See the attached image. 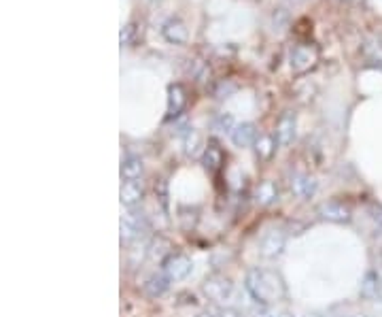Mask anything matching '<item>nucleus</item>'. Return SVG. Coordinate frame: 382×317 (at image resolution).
Instances as JSON below:
<instances>
[{
  "instance_id": "nucleus-1",
  "label": "nucleus",
  "mask_w": 382,
  "mask_h": 317,
  "mask_svg": "<svg viewBox=\"0 0 382 317\" xmlns=\"http://www.w3.org/2000/svg\"><path fill=\"white\" fill-rule=\"evenodd\" d=\"M244 288L255 302L262 304H272L285 296V286L280 277L268 268H250L246 272Z\"/></svg>"
},
{
  "instance_id": "nucleus-2",
  "label": "nucleus",
  "mask_w": 382,
  "mask_h": 317,
  "mask_svg": "<svg viewBox=\"0 0 382 317\" xmlns=\"http://www.w3.org/2000/svg\"><path fill=\"white\" fill-rule=\"evenodd\" d=\"M202 292L208 300H212L215 304H228L236 296V286L225 275H210L202 284Z\"/></svg>"
},
{
  "instance_id": "nucleus-3",
  "label": "nucleus",
  "mask_w": 382,
  "mask_h": 317,
  "mask_svg": "<svg viewBox=\"0 0 382 317\" xmlns=\"http://www.w3.org/2000/svg\"><path fill=\"white\" fill-rule=\"evenodd\" d=\"M119 232H121V241L123 243H132L141 239L143 234L149 232V219L143 211L136 209H127L125 215H121L119 222Z\"/></svg>"
},
{
  "instance_id": "nucleus-4",
  "label": "nucleus",
  "mask_w": 382,
  "mask_h": 317,
  "mask_svg": "<svg viewBox=\"0 0 382 317\" xmlns=\"http://www.w3.org/2000/svg\"><path fill=\"white\" fill-rule=\"evenodd\" d=\"M161 270L170 277V281H185L193 270V262L185 254H170L161 262Z\"/></svg>"
},
{
  "instance_id": "nucleus-5",
  "label": "nucleus",
  "mask_w": 382,
  "mask_h": 317,
  "mask_svg": "<svg viewBox=\"0 0 382 317\" xmlns=\"http://www.w3.org/2000/svg\"><path fill=\"white\" fill-rule=\"evenodd\" d=\"M285 247H287V234L282 230H270L264 234V239L260 243V254L266 260H276L282 256Z\"/></svg>"
},
{
  "instance_id": "nucleus-6",
  "label": "nucleus",
  "mask_w": 382,
  "mask_h": 317,
  "mask_svg": "<svg viewBox=\"0 0 382 317\" xmlns=\"http://www.w3.org/2000/svg\"><path fill=\"white\" fill-rule=\"evenodd\" d=\"M319 60V52L312 45H295L289 54V64L295 72L310 70Z\"/></svg>"
},
{
  "instance_id": "nucleus-7",
  "label": "nucleus",
  "mask_w": 382,
  "mask_h": 317,
  "mask_svg": "<svg viewBox=\"0 0 382 317\" xmlns=\"http://www.w3.org/2000/svg\"><path fill=\"white\" fill-rule=\"evenodd\" d=\"M319 215L331 224H349L353 219V209L342 201H327L319 207Z\"/></svg>"
},
{
  "instance_id": "nucleus-8",
  "label": "nucleus",
  "mask_w": 382,
  "mask_h": 317,
  "mask_svg": "<svg viewBox=\"0 0 382 317\" xmlns=\"http://www.w3.org/2000/svg\"><path fill=\"white\" fill-rule=\"evenodd\" d=\"M295 130H297V117L293 111H285L280 115V120L276 124V134L274 141L278 147H289L295 139Z\"/></svg>"
},
{
  "instance_id": "nucleus-9",
  "label": "nucleus",
  "mask_w": 382,
  "mask_h": 317,
  "mask_svg": "<svg viewBox=\"0 0 382 317\" xmlns=\"http://www.w3.org/2000/svg\"><path fill=\"white\" fill-rule=\"evenodd\" d=\"M145 198V183L141 179L136 181H123L121 192H119V201L125 209H136Z\"/></svg>"
},
{
  "instance_id": "nucleus-10",
  "label": "nucleus",
  "mask_w": 382,
  "mask_h": 317,
  "mask_svg": "<svg viewBox=\"0 0 382 317\" xmlns=\"http://www.w3.org/2000/svg\"><path fill=\"white\" fill-rule=\"evenodd\" d=\"M161 34L168 43H173V45H185L187 43V38H189V30L187 26L183 24V20L179 17H170L164 28H161Z\"/></svg>"
},
{
  "instance_id": "nucleus-11",
  "label": "nucleus",
  "mask_w": 382,
  "mask_h": 317,
  "mask_svg": "<svg viewBox=\"0 0 382 317\" xmlns=\"http://www.w3.org/2000/svg\"><path fill=\"white\" fill-rule=\"evenodd\" d=\"M187 105V94H185V88L175 84V86H170L168 88V109H166V117L168 120H177V117L183 113Z\"/></svg>"
},
{
  "instance_id": "nucleus-12",
  "label": "nucleus",
  "mask_w": 382,
  "mask_h": 317,
  "mask_svg": "<svg viewBox=\"0 0 382 317\" xmlns=\"http://www.w3.org/2000/svg\"><path fill=\"white\" fill-rule=\"evenodd\" d=\"M289 185H291V192L297 198H312L317 194V187H319L317 179L310 177V175H306V173H295L291 177Z\"/></svg>"
},
{
  "instance_id": "nucleus-13",
  "label": "nucleus",
  "mask_w": 382,
  "mask_h": 317,
  "mask_svg": "<svg viewBox=\"0 0 382 317\" xmlns=\"http://www.w3.org/2000/svg\"><path fill=\"white\" fill-rule=\"evenodd\" d=\"M230 137H232V143H234L236 147H240V149L255 145V143H257V139H260V137H257V128H255V124H250V122L238 124Z\"/></svg>"
},
{
  "instance_id": "nucleus-14",
  "label": "nucleus",
  "mask_w": 382,
  "mask_h": 317,
  "mask_svg": "<svg viewBox=\"0 0 382 317\" xmlns=\"http://www.w3.org/2000/svg\"><path fill=\"white\" fill-rule=\"evenodd\" d=\"M202 167H204V171H208L212 175L221 171V167H223V151H221V147L217 143H208V147L204 149Z\"/></svg>"
},
{
  "instance_id": "nucleus-15",
  "label": "nucleus",
  "mask_w": 382,
  "mask_h": 317,
  "mask_svg": "<svg viewBox=\"0 0 382 317\" xmlns=\"http://www.w3.org/2000/svg\"><path fill=\"white\" fill-rule=\"evenodd\" d=\"M145 175V162L138 155H127L121 162V179L123 181H136Z\"/></svg>"
},
{
  "instance_id": "nucleus-16",
  "label": "nucleus",
  "mask_w": 382,
  "mask_h": 317,
  "mask_svg": "<svg viewBox=\"0 0 382 317\" xmlns=\"http://www.w3.org/2000/svg\"><path fill=\"white\" fill-rule=\"evenodd\" d=\"M170 277L161 270V272H153L149 279L145 281V292L151 296V298H159V296H164L168 290H170Z\"/></svg>"
},
{
  "instance_id": "nucleus-17",
  "label": "nucleus",
  "mask_w": 382,
  "mask_h": 317,
  "mask_svg": "<svg viewBox=\"0 0 382 317\" xmlns=\"http://www.w3.org/2000/svg\"><path fill=\"white\" fill-rule=\"evenodd\" d=\"M380 288H382L380 275L376 270H367L365 277H363V281H361V288H359V296L365 298V300H374V298H378Z\"/></svg>"
},
{
  "instance_id": "nucleus-18",
  "label": "nucleus",
  "mask_w": 382,
  "mask_h": 317,
  "mask_svg": "<svg viewBox=\"0 0 382 317\" xmlns=\"http://www.w3.org/2000/svg\"><path fill=\"white\" fill-rule=\"evenodd\" d=\"M255 201L262 207H270L278 201V185L274 181H264L255 190Z\"/></svg>"
},
{
  "instance_id": "nucleus-19",
  "label": "nucleus",
  "mask_w": 382,
  "mask_h": 317,
  "mask_svg": "<svg viewBox=\"0 0 382 317\" xmlns=\"http://www.w3.org/2000/svg\"><path fill=\"white\" fill-rule=\"evenodd\" d=\"M200 147H202V134L196 128H189L185 132V137H183V151H185V155L196 157L200 153Z\"/></svg>"
},
{
  "instance_id": "nucleus-20",
  "label": "nucleus",
  "mask_w": 382,
  "mask_h": 317,
  "mask_svg": "<svg viewBox=\"0 0 382 317\" xmlns=\"http://www.w3.org/2000/svg\"><path fill=\"white\" fill-rule=\"evenodd\" d=\"M170 256V245L166 239H161V236H157V239L151 241V247H149V258L151 260H166Z\"/></svg>"
},
{
  "instance_id": "nucleus-21",
  "label": "nucleus",
  "mask_w": 382,
  "mask_h": 317,
  "mask_svg": "<svg viewBox=\"0 0 382 317\" xmlns=\"http://www.w3.org/2000/svg\"><path fill=\"white\" fill-rule=\"evenodd\" d=\"M236 126H238V124H236V120H234V115H232V113H219V115L215 117V128H217L219 132L232 134Z\"/></svg>"
},
{
  "instance_id": "nucleus-22",
  "label": "nucleus",
  "mask_w": 382,
  "mask_h": 317,
  "mask_svg": "<svg viewBox=\"0 0 382 317\" xmlns=\"http://www.w3.org/2000/svg\"><path fill=\"white\" fill-rule=\"evenodd\" d=\"M274 139L272 137H260L257 143H255V151H257L260 157H270L272 155V149H274Z\"/></svg>"
},
{
  "instance_id": "nucleus-23",
  "label": "nucleus",
  "mask_w": 382,
  "mask_h": 317,
  "mask_svg": "<svg viewBox=\"0 0 382 317\" xmlns=\"http://www.w3.org/2000/svg\"><path fill=\"white\" fill-rule=\"evenodd\" d=\"M248 317H276V313L270 309V304H262V302H257V304H255V307L250 309Z\"/></svg>"
},
{
  "instance_id": "nucleus-24",
  "label": "nucleus",
  "mask_w": 382,
  "mask_h": 317,
  "mask_svg": "<svg viewBox=\"0 0 382 317\" xmlns=\"http://www.w3.org/2000/svg\"><path fill=\"white\" fill-rule=\"evenodd\" d=\"M287 20H289L287 11H285V9H276L274 15H272V26H274V30H282Z\"/></svg>"
},
{
  "instance_id": "nucleus-25",
  "label": "nucleus",
  "mask_w": 382,
  "mask_h": 317,
  "mask_svg": "<svg viewBox=\"0 0 382 317\" xmlns=\"http://www.w3.org/2000/svg\"><path fill=\"white\" fill-rule=\"evenodd\" d=\"M155 196L159 198V203L166 207V203H168V187H166V181L164 179L155 185Z\"/></svg>"
},
{
  "instance_id": "nucleus-26",
  "label": "nucleus",
  "mask_w": 382,
  "mask_h": 317,
  "mask_svg": "<svg viewBox=\"0 0 382 317\" xmlns=\"http://www.w3.org/2000/svg\"><path fill=\"white\" fill-rule=\"evenodd\" d=\"M221 317H246V315L236 307H221Z\"/></svg>"
},
{
  "instance_id": "nucleus-27",
  "label": "nucleus",
  "mask_w": 382,
  "mask_h": 317,
  "mask_svg": "<svg viewBox=\"0 0 382 317\" xmlns=\"http://www.w3.org/2000/svg\"><path fill=\"white\" fill-rule=\"evenodd\" d=\"M196 317H221V307H208V309L200 311Z\"/></svg>"
},
{
  "instance_id": "nucleus-28",
  "label": "nucleus",
  "mask_w": 382,
  "mask_h": 317,
  "mask_svg": "<svg viewBox=\"0 0 382 317\" xmlns=\"http://www.w3.org/2000/svg\"><path fill=\"white\" fill-rule=\"evenodd\" d=\"M132 32H134V26H125V28L121 30V45H130Z\"/></svg>"
},
{
  "instance_id": "nucleus-29",
  "label": "nucleus",
  "mask_w": 382,
  "mask_h": 317,
  "mask_svg": "<svg viewBox=\"0 0 382 317\" xmlns=\"http://www.w3.org/2000/svg\"><path fill=\"white\" fill-rule=\"evenodd\" d=\"M340 317H367L365 313H349V315H340Z\"/></svg>"
},
{
  "instance_id": "nucleus-30",
  "label": "nucleus",
  "mask_w": 382,
  "mask_h": 317,
  "mask_svg": "<svg viewBox=\"0 0 382 317\" xmlns=\"http://www.w3.org/2000/svg\"><path fill=\"white\" fill-rule=\"evenodd\" d=\"M276 317H293V313L291 311H280V313H276Z\"/></svg>"
},
{
  "instance_id": "nucleus-31",
  "label": "nucleus",
  "mask_w": 382,
  "mask_h": 317,
  "mask_svg": "<svg viewBox=\"0 0 382 317\" xmlns=\"http://www.w3.org/2000/svg\"><path fill=\"white\" fill-rule=\"evenodd\" d=\"M304 317H321V315H317V313H308V315H304Z\"/></svg>"
},
{
  "instance_id": "nucleus-32",
  "label": "nucleus",
  "mask_w": 382,
  "mask_h": 317,
  "mask_svg": "<svg viewBox=\"0 0 382 317\" xmlns=\"http://www.w3.org/2000/svg\"><path fill=\"white\" fill-rule=\"evenodd\" d=\"M378 300L382 302V288H380V294H378Z\"/></svg>"
}]
</instances>
